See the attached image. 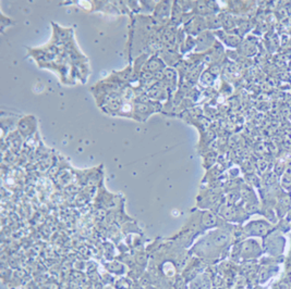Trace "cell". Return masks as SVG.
Returning a JSON list of instances; mask_svg holds the SVG:
<instances>
[{
  "instance_id": "obj_7",
  "label": "cell",
  "mask_w": 291,
  "mask_h": 289,
  "mask_svg": "<svg viewBox=\"0 0 291 289\" xmlns=\"http://www.w3.org/2000/svg\"><path fill=\"white\" fill-rule=\"evenodd\" d=\"M208 278L205 275H200V276L192 279L189 289H208Z\"/></svg>"
},
{
  "instance_id": "obj_5",
  "label": "cell",
  "mask_w": 291,
  "mask_h": 289,
  "mask_svg": "<svg viewBox=\"0 0 291 289\" xmlns=\"http://www.w3.org/2000/svg\"><path fill=\"white\" fill-rule=\"evenodd\" d=\"M166 67V64H164V62L162 61V59H159L157 56H153L151 57L149 61H146L143 65V70L142 71H146V72H151V73H157V72H160L163 69Z\"/></svg>"
},
{
  "instance_id": "obj_1",
  "label": "cell",
  "mask_w": 291,
  "mask_h": 289,
  "mask_svg": "<svg viewBox=\"0 0 291 289\" xmlns=\"http://www.w3.org/2000/svg\"><path fill=\"white\" fill-rule=\"evenodd\" d=\"M230 241L229 234L223 229H216L210 232L206 236L201 238L200 241L192 247L191 252L196 256L203 257V258H210L216 255V252L226 246Z\"/></svg>"
},
{
  "instance_id": "obj_3",
  "label": "cell",
  "mask_w": 291,
  "mask_h": 289,
  "mask_svg": "<svg viewBox=\"0 0 291 289\" xmlns=\"http://www.w3.org/2000/svg\"><path fill=\"white\" fill-rule=\"evenodd\" d=\"M218 225V219L213 212L203 211L201 212V227L202 231H206L209 228H214Z\"/></svg>"
},
{
  "instance_id": "obj_6",
  "label": "cell",
  "mask_w": 291,
  "mask_h": 289,
  "mask_svg": "<svg viewBox=\"0 0 291 289\" xmlns=\"http://www.w3.org/2000/svg\"><path fill=\"white\" fill-rule=\"evenodd\" d=\"M213 37L208 32H205L199 35L198 39H196V51H204L212 46L213 43Z\"/></svg>"
},
{
  "instance_id": "obj_4",
  "label": "cell",
  "mask_w": 291,
  "mask_h": 289,
  "mask_svg": "<svg viewBox=\"0 0 291 289\" xmlns=\"http://www.w3.org/2000/svg\"><path fill=\"white\" fill-rule=\"evenodd\" d=\"M204 29H205V21L200 16H196L194 19L189 20V22H187L185 24V28H183V30L188 32L190 35L199 34L200 32H202Z\"/></svg>"
},
{
  "instance_id": "obj_2",
  "label": "cell",
  "mask_w": 291,
  "mask_h": 289,
  "mask_svg": "<svg viewBox=\"0 0 291 289\" xmlns=\"http://www.w3.org/2000/svg\"><path fill=\"white\" fill-rule=\"evenodd\" d=\"M170 16V2L169 1H162L157 3L155 8V20L159 24H165L168 21Z\"/></svg>"
}]
</instances>
